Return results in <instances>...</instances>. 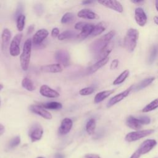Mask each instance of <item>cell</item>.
Listing matches in <instances>:
<instances>
[{
    "label": "cell",
    "instance_id": "e0dca14e",
    "mask_svg": "<svg viewBox=\"0 0 158 158\" xmlns=\"http://www.w3.org/2000/svg\"><path fill=\"white\" fill-rule=\"evenodd\" d=\"M41 70L46 73H60L62 71V67L60 64H52L44 65L41 67Z\"/></svg>",
    "mask_w": 158,
    "mask_h": 158
},
{
    "label": "cell",
    "instance_id": "8992f818",
    "mask_svg": "<svg viewBox=\"0 0 158 158\" xmlns=\"http://www.w3.org/2000/svg\"><path fill=\"white\" fill-rule=\"evenodd\" d=\"M43 134V129L39 123L33 124L30 129L29 136L32 142L41 139Z\"/></svg>",
    "mask_w": 158,
    "mask_h": 158
},
{
    "label": "cell",
    "instance_id": "d6986e66",
    "mask_svg": "<svg viewBox=\"0 0 158 158\" xmlns=\"http://www.w3.org/2000/svg\"><path fill=\"white\" fill-rule=\"evenodd\" d=\"M94 27V25L93 23H87V24L85 25V27L81 30L80 33L77 36V38L80 40H85L89 36H90L93 28Z\"/></svg>",
    "mask_w": 158,
    "mask_h": 158
},
{
    "label": "cell",
    "instance_id": "c3c4849f",
    "mask_svg": "<svg viewBox=\"0 0 158 158\" xmlns=\"http://www.w3.org/2000/svg\"><path fill=\"white\" fill-rule=\"evenodd\" d=\"M131 1L135 4H140V3H142L144 2L143 1Z\"/></svg>",
    "mask_w": 158,
    "mask_h": 158
},
{
    "label": "cell",
    "instance_id": "4316f807",
    "mask_svg": "<svg viewBox=\"0 0 158 158\" xmlns=\"http://www.w3.org/2000/svg\"><path fill=\"white\" fill-rule=\"evenodd\" d=\"M21 85L23 88H24L25 89L29 91H33L36 89V87L34 85L33 83L28 77H25L22 80Z\"/></svg>",
    "mask_w": 158,
    "mask_h": 158
},
{
    "label": "cell",
    "instance_id": "5bb4252c",
    "mask_svg": "<svg viewBox=\"0 0 158 158\" xmlns=\"http://www.w3.org/2000/svg\"><path fill=\"white\" fill-rule=\"evenodd\" d=\"M40 93L43 96L48 98H57L60 96V94L57 91L52 89L46 85H43L40 87Z\"/></svg>",
    "mask_w": 158,
    "mask_h": 158
},
{
    "label": "cell",
    "instance_id": "bcb514c9",
    "mask_svg": "<svg viewBox=\"0 0 158 158\" xmlns=\"http://www.w3.org/2000/svg\"><path fill=\"white\" fill-rule=\"evenodd\" d=\"M54 158H64V156L63 154H60V153H57L55 155Z\"/></svg>",
    "mask_w": 158,
    "mask_h": 158
},
{
    "label": "cell",
    "instance_id": "b9f144b4",
    "mask_svg": "<svg viewBox=\"0 0 158 158\" xmlns=\"http://www.w3.org/2000/svg\"><path fill=\"white\" fill-rule=\"evenodd\" d=\"M34 28H35L34 25H30V26L28 27V29H27V34L30 35L31 33H32V32H33V30H34Z\"/></svg>",
    "mask_w": 158,
    "mask_h": 158
},
{
    "label": "cell",
    "instance_id": "7402d4cb",
    "mask_svg": "<svg viewBox=\"0 0 158 158\" xmlns=\"http://www.w3.org/2000/svg\"><path fill=\"white\" fill-rule=\"evenodd\" d=\"M107 27V24L105 22H100L96 25H94L93 30L90 35L91 37L96 36L99 35H101L102 32L105 31Z\"/></svg>",
    "mask_w": 158,
    "mask_h": 158
},
{
    "label": "cell",
    "instance_id": "277c9868",
    "mask_svg": "<svg viewBox=\"0 0 158 158\" xmlns=\"http://www.w3.org/2000/svg\"><path fill=\"white\" fill-rule=\"evenodd\" d=\"M154 131L153 129H148L130 132L126 135L125 139L128 142L135 141L152 134Z\"/></svg>",
    "mask_w": 158,
    "mask_h": 158
},
{
    "label": "cell",
    "instance_id": "4dcf8cb0",
    "mask_svg": "<svg viewBox=\"0 0 158 158\" xmlns=\"http://www.w3.org/2000/svg\"><path fill=\"white\" fill-rule=\"evenodd\" d=\"M158 107V98L153 100L147 104L142 110L143 112H149Z\"/></svg>",
    "mask_w": 158,
    "mask_h": 158
},
{
    "label": "cell",
    "instance_id": "3957f363",
    "mask_svg": "<svg viewBox=\"0 0 158 158\" xmlns=\"http://www.w3.org/2000/svg\"><path fill=\"white\" fill-rule=\"evenodd\" d=\"M114 35L115 31L111 30L95 40L92 44H91V48L93 52L96 53L97 55L103 47H104L106 44L112 41V39Z\"/></svg>",
    "mask_w": 158,
    "mask_h": 158
},
{
    "label": "cell",
    "instance_id": "816d5d0a",
    "mask_svg": "<svg viewBox=\"0 0 158 158\" xmlns=\"http://www.w3.org/2000/svg\"><path fill=\"white\" fill-rule=\"evenodd\" d=\"M1 99H0V106H1Z\"/></svg>",
    "mask_w": 158,
    "mask_h": 158
},
{
    "label": "cell",
    "instance_id": "74e56055",
    "mask_svg": "<svg viewBox=\"0 0 158 158\" xmlns=\"http://www.w3.org/2000/svg\"><path fill=\"white\" fill-rule=\"evenodd\" d=\"M87 24L86 22H77L75 25V28L76 30H81L85 27V25Z\"/></svg>",
    "mask_w": 158,
    "mask_h": 158
},
{
    "label": "cell",
    "instance_id": "d590c367",
    "mask_svg": "<svg viewBox=\"0 0 158 158\" xmlns=\"http://www.w3.org/2000/svg\"><path fill=\"white\" fill-rule=\"evenodd\" d=\"M20 143V137L19 136H17L12 138L9 143V147L10 148H13L18 146Z\"/></svg>",
    "mask_w": 158,
    "mask_h": 158
},
{
    "label": "cell",
    "instance_id": "836d02e7",
    "mask_svg": "<svg viewBox=\"0 0 158 158\" xmlns=\"http://www.w3.org/2000/svg\"><path fill=\"white\" fill-rule=\"evenodd\" d=\"M75 18V15L72 12H67L64 14L62 17L61 18V23H69L72 22Z\"/></svg>",
    "mask_w": 158,
    "mask_h": 158
},
{
    "label": "cell",
    "instance_id": "f907efd6",
    "mask_svg": "<svg viewBox=\"0 0 158 158\" xmlns=\"http://www.w3.org/2000/svg\"><path fill=\"white\" fill-rule=\"evenodd\" d=\"M2 88H3V85L2 84H0V91L2 90Z\"/></svg>",
    "mask_w": 158,
    "mask_h": 158
},
{
    "label": "cell",
    "instance_id": "ba28073f",
    "mask_svg": "<svg viewBox=\"0 0 158 158\" xmlns=\"http://www.w3.org/2000/svg\"><path fill=\"white\" fill-rule=\"evenodd\" d=\"M29 109L31 112L33 113L37 114L44 119L46 120H51L52 118V114L48 111L46 109H45L44 107H43L39 105H31L29 107Z\"/></svg>",
    "mask_w": 158,
    "mask_h": 158
},
{
    "label": "cell",
    "instance_id": "484cf974",
    "mask_svg": "<svg viewBox=\"0 0 158 158\" xmlns=\"http://www.w3.org/2000/svg\"><path fill=\"white\" fill-rule=\"evenodd\" d=\"M44 109H49V110H60L62 108V104L60 102L52 101L47 103H44L42 104H40Z\"/></svg>",
    "mask_w": 158,
    "mask_h": 158
},
{
    "label": "cell",
    "instance_id": "1f68e13d",
    "mask_svg": "<svg viewBox=\"0 0 158 158\" xmlns=\"http://www.w3.org/2000/svg\"><path fill=\"white\" fill-rule=\"evenodd\" d=\"M25 16L23 14H21L17 17V28L19 31H23L25 27Z\"/></svg>",
    "mask_w": 158,
    "mask_h": 158
},
{
    "label": "cell",
    "instance_id": "7dc6e473",
    "mask_svg": "<svg viewBox=\"0 0 158 158\" xmlns=\"http://www.w3.org/2000/svg\"><path fill=\"white\" fill-rule=\"evenodd\" d=\"M154 22L156 25H158V16H155L154 17Z\"/></svg>",
    "mask_w": 158,
    "mask_h": 158
},
{
    "label": "cell",
    "instance_id": "cb8c5ba5",
    "mask_svg": "<svg viewBox=\"0 0 158 158\" xmlns=\"http://www.w3.org/2000/svg\"><path fill=\"white\" fill-rule=\"evenodd\" d=\"M109 59V58L108 57L107 58L98 60L94 64H93V65H91V67H89L88 68V73L90 74L94 73L98 70H99L100 68L104 66L108 62Z\"/></svg>",
    "mask_w": 158,
    "mask_h": 158
},
{
    "label": "cell",
    "instance_id": "f35d334b",
    "mask_svg": "<svg viewBox=\"0 0 158 158\" xmlns=\"http://www.w3.org/2000/svg\"><path fill=\"white\" fill-rule=\"evenodd\" d=\"M118 64H119V61L118 59H115L114 60H113L110 64V69L111 70H114L115 69L117 68V67L118 66Z\"/></svg>",
    "mask_w": 158,
    "mask_h": 158
},
{
    "label": "cell",
    "instance_id": "7bdbcfd3",
    "mask_svg": "<svg viewBox=\"0 0 158 158\" xmlns=\"http://www.w3.org/2000/svg\"><path fill=\"white\" fill-rule=\"evenodd\" d=\"M141 156V154L138 152V151L136 150L130 158H139Z\"/></svg>",
    "mask_w": 158,
    "mask_h": 158
},
{
    "label": "cell",
    "instance_id": "6da1fadb",
    "mask_svg": "<svg viewBox=\"0 0 158 158\" xmlns=\"http://www.w3.org/2000/svg\"><path fill=\"white\" fill-rule=\"evenodd\" d=\"M32 47V40L28 38L24 43L23 51L20 56V66L23 70L27 71L28 69Z\"/></svg>",
    "mask_w": 158,
    "mask_h": 158
},
{
    "label": "cell",
    "instance_id": "9c48e42d",
    "mask_svg": "<svg viewBox=\"0 0 158 158\" xmlns=\"http://www.w3.org/2000/svg\"><path fill=\"white\" fill-rule=\"evenodd\" d=\"M56 60L59 64L67 66L70 64V56L69 52L65 49H59L55 53Z\"/></svg>",
    "mask_w": 158,
    "mask_h": 158
},
{
    "label": "cell",
    "instance_id": "f6af8a7d",
    "mask_svg": "<svg viewBox=\"0 0 158 158\" xmlns=\"http://www.w3.org/2000/svg\"><path fill=\"white\" fill-rule=\"evenodd\" d=\"M93 2H94V1H82L81 3L84 5H87V4H91Z\"/></svg>",
    "mask_w": 158,
    "mask_h": 158
},
{
    "label": "cell",
    "instance_id": "52a82bcc",
    "mask_svg": "<svg viewBox=\"0 0 158 158\" xmlns=\"http://www.w3.org/2000/svg\"><path fill=\"white\" fill-rule=\"evenodd\" d=\"M133 89V86L131 85L128 88L125 89V91H123L121 92L120 93L111 98L107 104V107H110L113 106L114 105H115V104H117V103L119 102L120 101H121L122 100H123L124 98H125L126 97H127L129 95V94L130 93L131 91Z\"/></svg>",
    "mask_w": 158,
    "mask_h": 158
},
{
    "label": "cell",
    "instance_id": "f5cc1de1",
    "mask_svg": "<svg viewBox=\"0 0 158 158\" xmlns=\"http://www.w3.org/2000/svg\"><path fill=\"white\" fill-rule=\"evenodd\" d=\"M38 158H43V157H38Z\"/></svg>",
    "mask_w": 158,
    "mask_h": 158
},
{
    "label": "cell",
    "instance_id": "681fc988",
    "mask_svg": "<svg viewBox=\"0 0 158 158\" xmlns=\"http://www.w3.org/2000/svg\"><path fill=\"white\" fill-rule=\"evenodd\" d=\"M155 6H156V10L158 11V0L156 1V2H155Z\"/></svg>",
    "mask_w": 158,
    "mask_h": 158
},
{
    "label": "cell",
    "instance_id": "60d3db41",
    "mask_svg": "<svg viewBox=\"0 0 158 158\" xmlns=\"http://www.w3.org/2000/svg\"><path fill=\"white\" fill-rule=\"evenodd\" d=\"M85 158H101L98 155L95 154H87L85 156Z\"/></svg>",
    "mask_w": 158,
    "mask_h": 158
},
{
    "label": "cell",
    "instance_id": "8fae6325",
    "mask_svg": "<svg viewBox=\"0 0 158 158\" xmlns=\"http://www.w3.org/2000/svg\"><path fill=\"white\" fill-rule=\"evenodd\" d=\"M135 20L140 27H144L148 21L147 15L141 7H137L135 10Z\"/></svg>",
    "mask_w": 158,
    "mask_h": 158
},
{
    "label": "cell",
    "instance_id": "9a60e30c",
    "mask_svg": "<svg viewBox=\"0 0 158 158\" xmlns=\"http://www.w3.org/2000/svg\"><path fill=\"white\" fill-rule=\"evenodd\" d=\"M73 126V122L69 118H65L61 122L59 128V133L60 135H67L70 132Z\"/></svg>",
    "mask_w": 158,
    "mask_h": 158
},
{
    "label": "cell",
    "instance_id": "ab89813d",
    "mask_svg": "<svg viewBox=\"0 0 158 158\" xmlns=\"http://www.w3.org/2000/svg\"><path fill=\"white\" fill-rule=\"evenodd\" d=\"M59 30L58 28L57 27H55L54 28L52 31H51V36L53 37V38H57L58 37V36L59 35Z\"/></svg>",
    "mask_w": 158,
    "mask_h": 158
},
{
    "label": "cell",
    "instance_id": "603a6c76",
    "mask_svg": "<svg viewBox=\"0 0 158 158\" xmlns=\"http://www.w3.org/2000/svg\"><path fill=\"white\" fill-rule=\"evenodd\" d=\"M114 92V89L112 90H106V91H102L101 92L98 93L94 98V103H99L104 101L105 99L108 98L110 95H111Z\"/></svg>",
    "mask_w": 158,
    "mask_h": 158
},
{
    "label": "cell",
    "instance_id": "ee69618b",
    "mask_svg": "<svg viewBox=\"0 0 158 158\" xmlns=\"http://www.w3.org/2000/svg\"><path fill=\"white\" fill-rule=\"evenodd\" d=\"M5 131V127L4 125L0 123V136H1Z\"/></svg>",
    "mask_w": 158,
    "mask_h": 158
},
{
    "label": "cell",
    "instance_id": "8d00e7d4",
    "mask_svg": "<svg viewBox=\"0 0 158 158\" xmlns=\"http://www.w3.org/2000/svg\"><path fill=\"white\" fill-rule=\"evenodd\" d=\"M138 118L142 125H148L151 122V119L149 117L141 116V117H139Z\"/></svg>",
    "mask_w": 158,
    "mask_h": 158
},
{
    "label": "cell",
    "instance_id": "ffe728a7",
    "mask_svg": "<svg viewBox=\"0 0 158 158\" xmlns=\"http://www.w3.org/2000/svg\"><path fill=\"white\" fill-rule=\"evenodd\" d=\"M126 124L127 125L130 127L131 129L135 130H139L142 127V124L139 122L138 118L135 117L133 116H129L126 120Z\"/></svg>",
    "mask_w": 158,
    "mask_h": 158
},
{
    "label": "cell",
    "instance_id": "5b68a950",
    "mask_svg": "<svg viewBox=\"0 0 158 158\" xmlns=\"http://www.w3.org/2000/svg\"><path fill=\"white\" fill-rule=\"evenodd\" d=\"M23 36V34L22 33H19L15 35L12 40L10 42L9 45V53L12 56L15 57L20 54V44Z\"/></svg>",
    "mask_w": 158,
    "mask_h": 158
},
{
    "label": "cell",
    "instance_id": "f1b7e54d",
    "mask_svg": "<svg viewBox=\"0 0 158 158\" xmlns=\"http://www.w3.org/2000/svg\"><path fill=\"white\" fill-rule=\"evenodd\" d=\"M96 128V120L94 118H90L86 124V131L88 135H91L94 133Z\"/></svg>",
    "mask_w": 158,
    "mask_h": 158
},
{
    "label": "cell",
    "instance_id": "7a4b0ae2",
    "mask_svg": "<svg viewBox=\"0 0 158 158\" xmlns=\"http://www.w3.org/2000/svg\"><path fill=\"white\" fill-rule=\"evenodd\" d=\"M139 37V32L135 28H130L127 31L123 40L124 47L128 52H133L135 49Z\"/></svg>",
    "mask_w": 158,
    "mask_h": 158
},
{
    "label": "cell",
    "instance_id": "30bf717a",
    "mask_svg": "<svg viewBox=\"0 0 158 158\" xmlns=\"http://www.w3.org/2000/svg\"><path fill=\"white\" fill-rule=\"evenodd\" d=\"M157 144V141L153 139H148L144 141L137 149L138 152L141 154H145L152 150Z\"/></svg>",
    "mask_w": 158,
    "mask_h": 158
},
{
    "label": "cell",
    "instance_id": "83f0119b",
    "mask_svg": "<svg viewBox=\"0 0 158 158\" xmlns=\"http://www.w3.org/2000/svg\"><path fill=\"white\" fill-rule=\"evenodd\" d=\"M129 73H130V72L128 70H125L123 71L113 81V85H117L122 83L129 76Z\"/></svg>",
    "mask_w": 158,
    "mask_h": 158
},
{
    "label": "cell",
    "instance_id": "4fadbf2b",
    "mask_svg": "<svg viewBox=\"0 0 158 158\" xmlns=\"http://www.w3.org/2000/svg\"><path fill=\"white\" fill-rule=\"evenodd\" d=\"M49 31L45 28L38 30L33 35L32 43L35 45H39L48 36Z\"/></svg>",
    "mask_w": 158,
    "mask_h": 158
},
{
    "label": "cell",
    "instance_id": "44dd1931",
    "mask_svg": "<svg viewBox=\"0 0 158 158\" xmlns=\"http://www.w3.org/2000/svg\"><path fill=\"white\" fill-rule=\"evenodd\" d=\"M1 38H2V50L5 51L6 50L9 43L11 38V32L8 28H4L2 32L1 35Z\"/></svg>",
    "mask_w": 158,
    "mask_h": 158
},
{
    "label": "cell",
    "instance_id": "f546056e",
    "mask_svg": "<svg viewBox=\"0 0 158 158\" xmlns=\"http://www.w3.org/2000/svg\"><path fill=\"white\" fill-rule=\"evenodd\" d=\"M77 35L76 33L72 30H66L59 34L57 38L59 40L62 41L66 39H70L75 37Z\"/></svg>",
    "mask_w": 158,
    "mask_h": 158
},
{
    "label": "cell",
    "instance_id": "d4e9b609",
    "mask_svg": "<svg viewBox=\"0 0 158 158\" xmlns=\"http://www.w3.org/2000/svg\"><path fill=\"white\" fill-rule=\"evenodd\" d=\"M154 80H155V77H148V78L144 79L143 80H142L140 83H139L136 86V87L135 88V90L139 91V90L145 88L146 87H147L149 85H151L154 81Z\"/></svg>",
    "mask_w": 158,
    "mask_h": 158
},
{
    "label": "cell",
    "instance_id": "2e32d148",
    "mask_svg": "<svg viewBox=\"0 0 158 158\" xmlns=\"http://www.w3.org/2000/svg\"><path fill=\"white\" fill-rule=\"evenodd\" d=\"M113 48H114V42L111 41L101 49V50L96 55V58L98 59V60H99L108 57V56L110 53V52L112 51Z\"/></svg>",
    "mask_w": 158,
    "mask_h": 158
},
{
    "label": "cell",
    "instance_id": "7c38bea8",
    "mask_svg": "<svg viewBox=\"0 0 158 158\" xmlns=\"http://www.w3.org/2000/svg\"><path fill=\"white\" fill-rule=\"evenodd\" d=\"M98 2L102 6L111 9L117 12L122 13L123 11V8L121 3L117 1H99Z\"/></svg>",
    "mask_w": 158,
    "mask_h": 158
},
{
    "label": "cell",
    "instance_id": "d6a6232c",
    "mask_svg": "<svg viewBox=\"0 0 158 158\" xmlns=\"http://www.w3.org/2000/svg\"><path fill=\"white\" fill-rule=\"evenodd\" d=\"M157 51H158V49H157V46L156 45L153 46L150 51V54H149V57L148 59L149 64L151 65L154 62L156 57L157 56Z\"/></svg>",
    "mask_w": 158,
    "mask_h": 158
},
{
    "label": "cell",
    "instance_id": "db71d44e",
    "mask_svg": "<svg viewBox=\"0 0 158 158\" xmlns=\"http://www.w3.org/2000/svg\"><path fill=\"white\" fill-rule=\"evenodd\" d=\"M156 158H157V157H156Z\"/></svg>",
    "mask_w": 158,
    "mask_h": 158
},
{
    "label": "cell",
    "instance_id": "ac0fdd59",
    "mask_svg": "<svg viewBox=\"0 0 158 158\" xmlns=\"http://www.w3.org/2000/svg\"><path fill=\"white\" fill-rule=\"evenodd\" d=\"M77 16L80 18L89 20L97 19L99 18V16L97 14L88 9H83L80 10L77 13Z\"/></svg>",
    "mask_w": 158,
    "mask_h": 158
},
{
    "label": "cell",
    "instance_id": "e575fe53",
    "mask_svg": "<svg viewBox=\"0 0 158 158\" xmlns=\"http://www.w3.org/2000/svg\"><path fill=\"white\" fill-rule=\"evenodd\" d=\"M94 89L93 87H86L79 91V94L81 96H88L94 93Z\"/></svg>",
    "mask_w": 158,
    "mask_h": 158
}]
</instances>
